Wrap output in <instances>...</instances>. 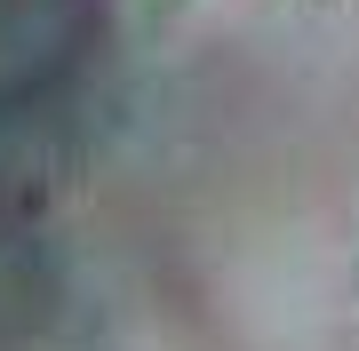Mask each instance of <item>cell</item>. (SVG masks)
<instances>
[{
    "instance_id": "cell-1",
    "label": "cell",
    "mask_w": 359,
    "mask_h": 351,
    "mask_svg": "<svg viewBox=\"0 0 359 351\" xmlns=\"http://www.w3.org/2000/svg\"><path fill=\"white\" fill-rule=\"evenodd\" d=\"M184 8H192V0H136V25H144V32H160V25H176Z\"/></svg>"
}]
</instances>
